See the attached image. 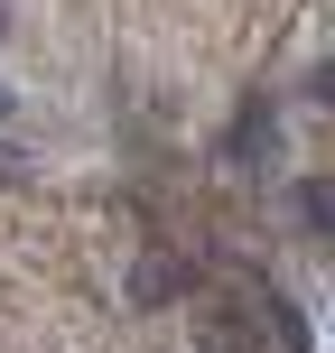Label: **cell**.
I'll return each instance as SVG.
<instances>
[{
	"mask_svg": "<svg viewBox=\"0 0 335 353\" xmlns=\"http://www.w3.org/2000/svg\"><path fill=\"white\" fill-rule=\"evenodd\" d=\"M307 93H317V103H335V65H317V74H307Z\"/></svg>",
	"mask_w": 335,
	"mask_h": 353,
	"instance_id": "277c9868",
	"label": "cell"
},
{
	"mask_svg": "<svg viewBox=\"0 0 335 353\" xmlns=\"http://www.w3.org/2000/svg\"><path fill=\"white\" fill-rule=\"evenodd\" d=\"M298 232L307 242H335V176H307L298 186Z\"/></svg>",
	"mask_w": 335,
	"mask_h": 353,
	"instance_id": "7a4b0ae2",
	"label": "cell"
},
{
	"mask_svg": "<svg viewBox=\"0 0 335 353\" xmlns=\"http://www.w3.org/2000/svg\"><path fill=\"white\" fill-rule=\"evenodd\" d=\"M270 140H280V121H270V112H242V121L224 130V149H233L242 168H261V159H270Z\"/></svg>",
	"mask_w": 335,
	"mask_h": 353,
	"instance_id": "3957f363",
	"label": "cell"
},
{
	"mask_svg": "<svg viewBox=\"0 0 335 353\" xmlns=\"http://www.w3.org/2000/svg\"><path fill=\"white\" fill-rule=\"evenodd\" d=\"M131 298H140V307H168V298H186V261H177V251H149V261L131 270Z\"/></svg>",
	"mask_w": 335,
	"mask_h": 353,
	"instance_id": "6da1fadb",
	"label": "cell"
},
{
	"mask_svg": "<svg viewBox=\"0 0 335 353\" xmlns=\"http://www.w3.org/2000/svg\"><path fill=\"white\" fill-rule=\"evenodd\" d=\"M19 168H28V159H19V149H0V176H19Z\"/></svg>",
	"mask_w": 335,
	"mask_h": 353,
	"instance_id": "5b68a950",
	"label": "cell"
}]
</instances>
